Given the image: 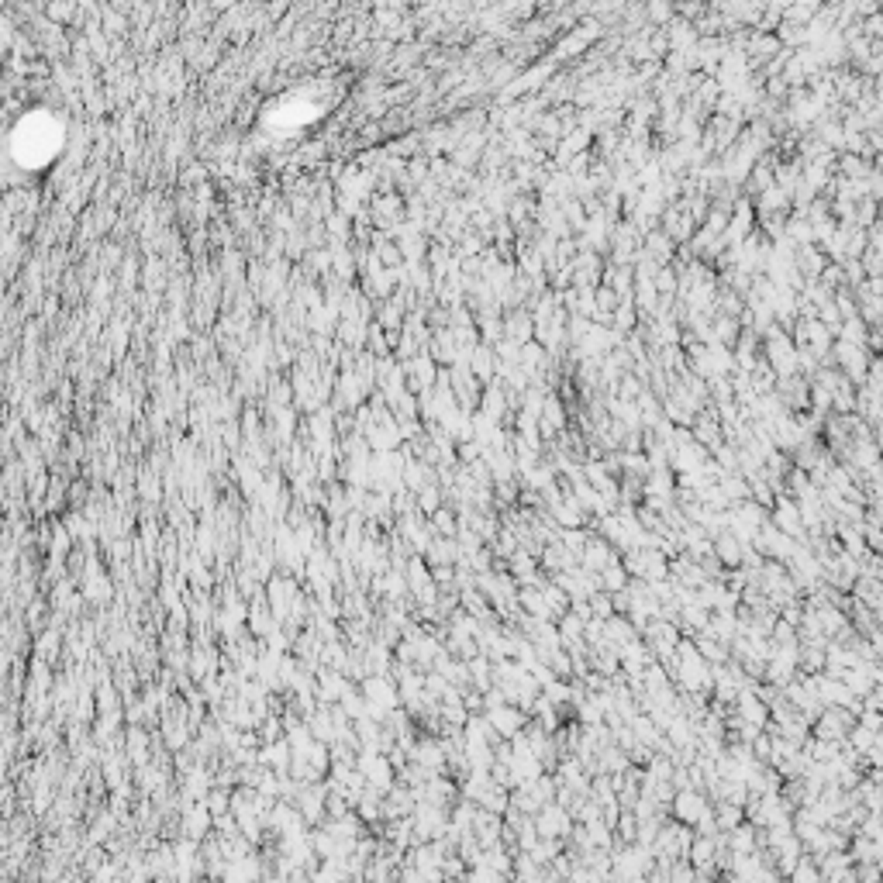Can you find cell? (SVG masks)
Listing matches in <instances>:
<instances>
[{
    "instance_id": "cell-2",
    "label": "cell",
    "mask_w": 883,
    "mask_h": 883,
    "mask_svg": "<svg viewBox=\"0 0 883 883\" xmlns=\"http://www.w3.org/2000/svg\"><path fill=\"white\" fill-rule=\"evenodd\" d=\"M563 825H566V818H563L559 811H545V818H542V835H559V832H566Z\"/></svg>"
},
{
    "instance_id": "cell-1",
    "label": "cell",
    "mask_w": 883,
    "mask_h": 883,
    "mask_svg": "<svg viewBox=\"0 0 883 883\" xmlns=\"http://www.w3.org/2000/svg\"><path fill=\"white\" fill-rule=\"evenodd\" d=\"M645 870V856L642 852H625L621 859H618V873L621 877H638Z\"/></svg>"
},
{
    "instance_id": "cell-3",
    "label": "cell",
    "mask_w": 883,
    "mask_h": 883,
    "mask_svg": "<svg viewBox=\"0 0 883 883\" xmlns=\"http://www.w3.org/2000/svg\"><path fill=\"white\" fill-rule=\"evenodd\" d=\"M700 811H704V807H700L697 797H680V814H684V818L693 821V818H700Z\"/></svg>"
},
{
    "instance_id": "cell-4",
    "label": "cell",
    "mask_w": 883,
    "mask_h": 883,
    "mask_svg": "<svg viewBox=\"0 0 883 883\" xmlns=\"http://www.w3.org/2000/svg\"><path fill=\"white\" fill-rule=\"evenodd\" d=\"M793 883H818V873L804 863V866H797V873H793Z\"/></svg>"
}]
</instances>
